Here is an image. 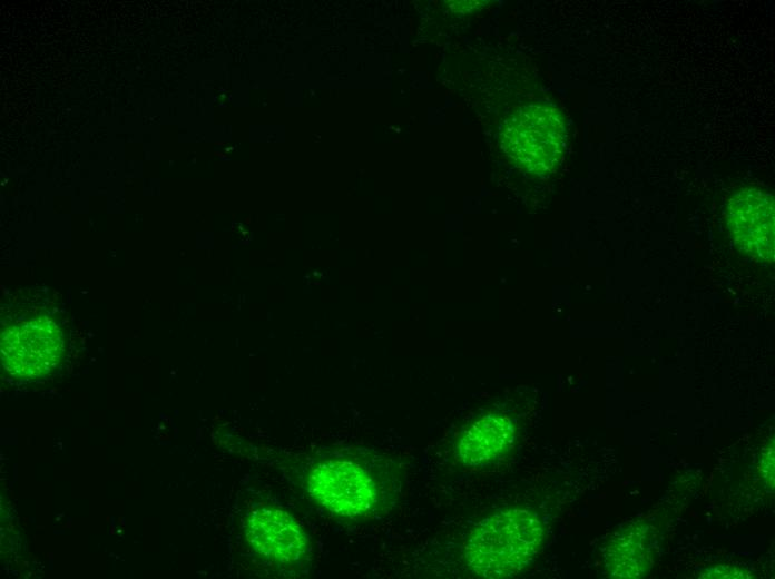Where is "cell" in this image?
I'll return each instance as SVG.
<instances>
[{
  "label": "cell",
  "instance_id": "1",
  "mask_svg": "<svg viewBox=\"0 0 775 579\" xmlns=\"http://www.w3.org/2000/svg\"><path fill=\"white\" fill-rule=\"evenodd\" d=\"M543 527L531 511L501 509L483 519L465 544V559L474 573L489 579L518 575L537 557Z\"/></svg>",
  "mask_w": 775,
  "mask_h": 579
},
{
  "label": "cell",
  "instance_id": "2",
  "mask_svg": "<svg viewBox=\"0 0 775 579\" xmlns=\"http://www.w3.org/2000/svg\"><path fill=\"white\" fill-rule=\"evenodd\" d=\"M501 147L521 170L546 174L559 163L566 143V127L560 112L547 105L519 107L504 121Z\"/></svg>",
  "mask_w": 775,
  "mask_h": 579
},
{
  "label": "cell",
  "instance_id": "3",
  "mask_svg": "<svg viewBox=\"0 0 775 579\" xmlns=\"http://www.w3.org/2000/svg\"><path fill=\"white\" fill-rule=\"evenodd\" d=\"M1 366L17 379H39L50 374L60 363L63 335L48 316L10 325L1 334Z\"/></svg>",
  "mask_w": 775,
  "mask_h": 579
},
{
  "label": "cell",
  "instance_id": "4",
  "mask_svg": "<svg viewBox=\"0 0 775 579\" xmlns=\"http://www.w3.org/2000/svg\"><path fill=\"white\" fill-rule=\"evenodd\" d=\"M307 488L316 502L342 517L361 516L377 501V490L370 474L350 461L316 465L307 477Z\"/></svg>",
  "mask_w": 775,
  "mask_h": 579
},
{
  "label": "cell",
  "instance_id": "5",
  "mask_svg": "<svg viewBox=\"0 0 775 579\" xmlns=\"http://www.w3.org/2000/svg\"><path fill=\"white\" fill-rule=\"evenodd\" d=\"M774 197L758 188H743L729 198L727 223L736 246L757 261L773 263Z\"/></svg>",
  "mask_w": 775,
  "mask_h": 579
},
{
  "label": "cell",
  "instance_id": "6",
  "mask_svg": "<svg viewBox=\"0 0 775 579\" xmlns=\"http://www.w3.org/2000/svg\"><path fill=\"white\" fill-rule=\"evenodd\" d=\"M246 536L261 556L282 565L298 561L308 548L307 537L295 519L275 508L255 510L247 520Z\"/></svg>",
  "mask_w": 775,
  "mask_h": 579
},
{
  "label": "cell",
  "instance_id": "7",
  "mask_svg": "<svg viewBox=\"0 0 775 579\" xmlns=\"http://www.w3.org/2000/svg\"><path fill=\"white\" fill-rule=\"evenodd\" d=\"M516 430L507 415L488 414L470 424L460 435L455 453L467 467H480L506 455L512 448Z\"/></svg>",
  "mask_w": 775,
  "mask_h": 579
},
{
  "label": "cell",
  "instance_id": "8",
  "mask_svg": "<svg viewBox=\"0 0 775 579\" xmlns=\"http://www.w3.org/2000/svg\"><path fill=\"white\" fill-rule=\"evenodd\" d=\"M651 531L644 523H630L609 539L605 567L611 578L639 579L651 567Z\"/></svg>",
  "mask_w": 775,
  "mask_h": 579
},
{
  "label": "cell",
  "instance_id": "9",
  "mask_svg": "<svg viewBox=\"0 0 775 579\" xmlns=\"http://www.w3.org/2000/svg\"><path fill=\"white\" fill-rule=\"evenodd\" d=\"M774 442L772 439L763 448L758 462L759 475L768 492L774 491Z\"/></svg>",
  "mask_w": 775,
  "mask_h": 579
},
{
  "label": "cell",
  "instance_id": "10",
  "mask_svg": "<svg viewBox=\"0 0 775 579\" xmlns=\"http://www.w3.org/2000/svg\"><path fill=\"white\" fill-rule=\"evenodd\" d=\"M751 573L732 566H715L699 575L700 578H749Z\"/></svg>",
  "mask_w": 775,
  "mask_h": 579
}]
</instances>
